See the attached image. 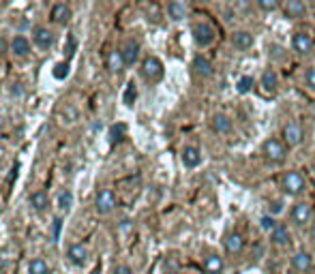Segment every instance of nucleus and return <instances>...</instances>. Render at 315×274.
Masks as SVG:
<instances>
[{
  "label": "nucleus",
  "instance_id": "1",
  "mask_svg": "<svg viewBox=\"0 0 315 274\" xmlns=\"http://www.w3.org/2000/svg\"><path fill=\"white\" fill-rule=\"evenodd\" d=\"M262 154H264V159L272 163V165H281L285 163L287 159V146H285V141L283 139H279V137H268L262 144Z\"/></svg>",
  "mask_w": 315,
  "mask_h": 274
},
{
  "label": "nucleus",
  "instance_id": "2",
  "mask_svg": "<svg viewBox=\"0 0 315 274\" xmlns=\"http://www.w3.org/2000/svg\"><path fill=\"white\" fill-rule=\"evenodd\" d=\"M281 188H283L285 195H292V197L305 193L307 180H305V176H302V172H298V170L285 172L283 178H281Z\"/></svg>",
  "mask_w": 315,
  "mask_h": 274
},
{
  "label": "nucleus",
  "instance_id": "3",
  "mask_svg": "<svg viewBox=\"0 0 315 274\" xmlns=\"http://www.w3.org/2000/svg\"><path fill=\"white\" fill-rule=\"evenodd\" d=\"M281 139L285 141L287 148H296V146H300L302 141H305V129H302V124L296 122V120L287 122L283 127V137Z\"/></svg>",
  "mask_w": 315,
  "mask_h": 274
},
{
  "label": "nucleus",
  "instance_id": "4",
  "mask_svg": "<svg viewBox=\"0 0 315 274\" xmlns=\"http://www.w3.org/2000/svg\"><path fill=\"white\" fill-rule=\"evenodd\" d=\"M311 217H313V210L307 201H298V204H294L292 210H289V221H292V225H296V227H307L311 223Z\"/></svg>",
  "mask_w": 315,
  "mask_h": 274
},
{
  "label": "nucleus",
  "instance_id": "5",
  "mask_svg": "<svg viewBox=\"0 0 315 274\" xmlns=\"http://www.w3.org/2000/svg\"><path fill=\"white\" fill-rule=\"evenodd\" d=\"M193 41H195L200 47H208V45H212V41H214V28L210 26V24H206V22H200V24H195L193 26Z\"/></svg>",
  "mask_w": 315,
  "mask_h": 274
},
{
  "label": "nucleus",
  "instance_id": "6",
  "mask_svg": "<svg viewBox=\"0 0 315 274\" xmlns=\"http://www.w3.org/2000/svg\"><path fill=\"white\" fill-rule=\"evenodd\" d=\"M142 75L148 81H159L163 77V62L156 56H148L146 60L142 62Z\"/></svg>",
  "mask_w": 315,
  "mask_h": 274
},
{
  "label": "nucleus",
  "instance_id": "7",
  "mask_svg": "<svg viewBox=\"0 0 315 274\" xmlns=\"http://www.w3.org/2000/svg\"><path fill=\"white\" fill-rule=\"evenodd\" d=\"M292 50L298 56H309L315 50V41H313L311 34H307V32H294L292 34Z\"/></svg>",
  "mask_w": 315,
  "mask_h": 274
},
{
  "label": "nucleus",
  "instance_id": "8",
  "mask_svg": "<svg viewBox=\"0 0 315 274\" xmlns=\"http://www.w3.org/2000/svg\"><path fill=\"white\" fill-rule=\"evenodd\" d=\"M223 248L227 255H240L245 251V236L240 231H229L225 238H223Z\"/></svg>",
  "mask_w": 315,
  "mask_h": 274
},
{
  "label": "nucleus",
  "instance_id": "9",
  "mask_svg": "<svg viewBox=\"0 0 315 274\" xmlns=\"http://www.w3.org/2000/svg\"><path fill=\"white\" fill-rule=\"evenodd\" d=\"M116 208V195L112 188H101L99 195H96V212L99 214H107Z\"/></svg>",
  "mask_w": 315,
  "mask_h": 274
},
{
  "label": "nucleus",
  "instance_id": "10",
  "mask_svg": "<svg viewBox=\"0 0 315 274\" xmlns=\"http://www.w3.org/2000/svg\"><path fill=\"white\" fill-rule=\"evenodd\" d=\"M292 268L298 272V274H307L313 270V255L307 253V251H298L292 255Z\"/></svg>",
  "mask_w": 315,
  "mask_h": 274
},
{
  "label": "nucleus",
  "instance_id": "11",
  "mask_svg": "<svg viewBox=\"0 0 315 274\" xmlns=\"http://www.w3.org/2000/svg\"><path fill=\"white\" fill-rule=\"evenodd\" d=\"M270 240L279 248L289 246V244H292V234H289V227H287V225H283V223H279L274 227V231L270 234Z\"/></svg>",
  "mask_w": 315,
  "mask_h": 274
},
{
  "label": "nucleus",
  "instance_id": "12",
  "mask_svg": "<svg viewBox=\"0 0 315 274\" xmlns=\"http://www.w3.org/2000/svg\"><path fill=\"white\" fill-rule=\"evenodd\" d=\"M232 43L238 52H249L253 45H255V39H253V34L249 30H236L232 34Z\"/></svg>",
  "mask_w": 315,
  "mask_h": 274
},
{
  "label": "nucleus",
  "instance_id": "13",
  "mask_svg": "<svg viewBox=\"0 0 315 274\" xmlns=\"http://www.w3.org/2000/svg\"><path fill=\"white\" fill-rule=\"evenodd\" d=\"M283 13L289 19H302L307 15V5L302 0H287L283 5Z\"/></svg>",
  "mask_w": 315,
  "mask_h": 274
},
{
  "label": "nucleus",
  "instance_id": "14",
  "mask_svg": "<svg viewBox=\"0 0 315 274\" xmlns=\"http://www.w3.org/2000/svg\"><path fill=\"white\" fill-rule=\"evenodd\" d=\"M210 127H212L214 133H219V135H229V133L234 131L232 120H229L225 114H214L212 120H210Z\"/></svg>",
  "mask_w": 315,
  "mask_h": 274
},
{
  "label": "nucleus",
  "instance_id": "15",
  "mask_svg": "<svg viewBox=\"0 0 315 274\" xmlns=\"http://www.w3.org/2000/svg\"><path fill=\"white\" fill-rule=\"evenodd\" d=\"M260 86L264 92H268V94H274L277 88H279V75L274 73L272 69H266L264 73H262V79H260Z\"/></svg>",
  "mask_w": 315,
  "mask_h": 274
},
{
  "label": "nucleus",
  "instance_id": "16",
  "mask_svg": "<svg viewBox=\"0 0 315 274\" xmlns=\"http://www.w3.org/2000/svg\"><path fill=\"white\" fill-rule=\"evenodd\" d=\"M167 15L172 17L174 22H183L189 15V5L180 3V0H172V3L167 5Z\"/></svg>",
  "mask_w": 315,
  "mask_h": 274
},
{
  "label": "nucleus",
  "instance_id": "17",
  "mask_svg": "<svg viewBox=\"0 0 315 274\" xmlns=\"http://www.w3.org/2000/svg\"><path fill=\"white\" fill-rule=\"evenodd\" d=\"M34 43H37L41 50L52 47L54 45V34H52V30L45 28V26H37V28H34Z\"/></svg>",
  "mask_w": 315,
  "mask_h": 274
},
{
  "label": "nucleus",
  "instance_id": "18",
  "mask_svg": "<svg viewBox=\"0 0 315 274\" xmlns=\"http://www.w3.org/2000/svg\"><path fill=\"white\" fill-rule=\"evenodd\" d=\"M120 52H123L125 65H135V62H137V58H140V43H137L135 39H129Z\"/></svg>",
  "mask_w": 315,
  "mask_h": 274
},
{
  "label": "nucleus",
  "instance_id": "19",
  "mask_svg": "<svg viewBox=\"0 0 315 274\" xmlns=\"http://www.w3.org/2000/svg\"><path fill=\"white\" fill-rule=\"evenodd\" d=\"M67 257H69L71 264L82 266L84 261H86V257H88V248L84 246V244H71L69 251H67Z\"/></svg>",
  "mask_w": 315,
  "mask_h": 274
},
{
  "label": "nucleus",
  "instance_id": "20",
  "mask_svg": "<svg viewBox=\"0 0 315 274\" xmlns=\"http://www.w3.org/2000/svg\"><path fill=\"white\" fill-rule=\"evenodd\" d=\"M204 272L206 274H221L223 272V259L216 253L206 255L204 257Z\"/></svg>",
  "mask_w": 315,
  "mask_h": 274
},
{
  "label": "nucleus",
  "instance_id": "21",
  "mask_svg": "<svg viewBox=\"0 0 315 274\" xmlns=\"http://www.w3.org/2000/svg\"><path fill=\"white\" fill-rule=\"evenodd\" d=\"M193 71H195L200 77H210L214 69H212V62L206 56H195L193 58Z\"/></svg>",
  "mask_w": 315,
  "mask_h": 274
},
{
  "label": "nucleus",
  "instance_id": "22",
  "mask_svg": "<svg viewBox=\"0 0 315 274\" xmlns=\"http://www.w3.org/2000/svg\"><path fill=\"white\" fill-rule=\"evenodd\" d=\"M183 163H185V167H189V170L198 167V165L202 163L200 148H195V146H187V148L183 150Z\"/></svg>",
  "mask_w": 315,
  "mask_h": 274
},
{
  "label": "nucleus",
  "instance_id": "23",
  "mask_svg": "<svg viewBox=\"0 0 315 274\" xmlns=\"http://www.w3.org/2000/svg\"><path fill=\"white\" fill-rule=\"evenodd\" d=\"M30 206L37 212H43V210L50 208V197H47L45 191H34V193L30 195Z\"/></svg>",
  "mask_w": 315,
  "mask_h": 274
},
{
  "label": "nucleus",
  "instance_id": "24",
  "mask_svg": "<svg viewBox=\"0 0 315 274\" xmlns=\"http://www.w3.org/2000/svg\"><path fill=\"white\" fill-rule=\"evenodd\" d=\"M52 19L56 22V24H67L69 19H71V9L67 7V5H54L52 7Z\"/></svg>",
  "mask_w": 315,
  "mask_h": 274
},
{
  "label": "nucleus",
  "instance_id": "25",
  "mask_svg": "<svg viewBox=\"0 0 315 274\" xmlns=\"http://www.w3.org/2000/svg\"><path fill=\"white\" fill-rule=\"evenodd\" d=\"M125 67V58H123V52H110V56H107V69L112 71V73H118V71H123Z\"/></svg>",
  "mask_w": 315,
  "mask_h": 274
},
{
  "label": "nucleus",
  "instance_id": "26",
  "mask_svg": "<svg viewBox=\"0 0 315 274\" xmlns=\"http://www.w3.org/2000/svg\"><path fill=\"white\" fill-rule=\"evenodd\" d=\"M28 274H52V268H50V264H47L45 259L37 257V259H32L28 264Z\"/></svg>",
  "mask_w": 315,
  "mask_h": 274
},
{
  "label": "nucleus",
  "instance_id": "27",
  "mask_svg": "<svg viewBox=\"0 0 315 274\" xmlns=\"http://www.w3.org/2000/svg\"><path fill=\"white\" fill-rule=\"evenodd\" d=\"M11 52H13L15 56H26L30 52V43L26 37H15L13 41H11Z\"/></svg>",
  "mask_w": 315,
  "mask_h": 274
},
{
  "label": "nucleus",
  "instance_id": "28",
  "mask_svg": "<svg viewBox=\"0 0 315 274\" xmlns=\"http://www.w3.org/2000/svg\"><path fill=\"white\" fill-rule=\"evenodd\" d=\"M253 86H255V79H253L251 75H242V77L238 79V84H236V90H238L240 94H249V92L253 90Z\"/></svg>",
  "mask_w": 315,
  "mask_h": 274
},
{
  "label": "nucleus",
  "instance_id": "29",
  "mask_svg": "<svg viewBox=\"0 0 315 274\" xmlns=\"http://www.w3.org/2000/svg\"><path fill=\"white\" fill-rule=\"evenodd\" d=\"M71 206H73V193H71V191L60 193L58 195V208L63 210V212H67V210H71Z\"/></svg>",
  "mask_w": 315,
  "mask_h": 274
},
{
  "label": "nucleus",
  "instance_id": "30",
  "mask_svg": "<svg viewBox=\"0 0 315 274\" xmlns=\"http://www.w3.org/2000/svg\"><path fill=\"white\" fill-rule=\"evenodd\" d=\"M277 225H279V223L274 221V217H270V214H264V217L260 219V227H262L264 231H270V234H272Z\"/></svg>",
  "mask_w": 315,
  "mask_h": 274
},
{
  "label": "nucleus",
  "instance_id": "31",
  "mask_svg": "<svg viewBox=\"0 0 315 274\" xmlns=\"http://www.w3.org/2000/svg\"><path fill=\"white\" fill-rule=\"evenodd\" d=\"M125 133H127V127L120 122V124H114L112 127V131H110V137H112V141H120L125 137Z\"/></svg>",
  "mask_w": 315,
  "mask_h": 274
},
{
  "label": "nucleus",
  "instance_id": "32",
  "mask_svg": "<svg viewBox=\"0 0 315 274\" xmlns=\"http://www.w3.org/2000/svg\"><path fill=\"white\" fill-rule=\"evenodd\" d=\"M258 9L266 11V13H270V11L279 9V0H258Z\"/></svg>",
  "mask_w": 315,
  "mask_h": 274
},
{
  "label": "nucleus",
  "instance_id": "33",
  "mask_svg": "<svg viewBox=\"0 0 315 274\" xmlns=\"http://www.w3.org/2000/svg\"><path fill=\"white\" fill-rule=\"evenodd\" d=\"M69 75V62H58L54 69V77L56 79H65Z\"/></svg>",
  "mask_w": 315,
  "mask_h": 274
},
{
  "label": "nucleus",
  "instance_id": "34",
  "mask_svg": "<svg viewBox=\"0 0 315 274\" xmlns=\"http://www.w3.org/2000/svg\"><path fill=\"white\" fill-rule=\"evenodd\" d=\"M135 97H137V90H135V84H133V81H131V84L127 86V92H125V105H133V101H135Z\"/></svg>",
  "mask_w": 315,
  "mask_h": 274
},
{
  "label": "nucleus",
  "instance_id": "35",
  "mask_svg": "<svg viewBox=\"0 0 315 274\" xmlns=\"http://www.w3.org/2000/svg\"><path fill=\"white\" fill-rule=\"evenodd\" d=\"M305 84H307L311 90H315V67H309V69L305 71Z\"/></svg>",
  "mask_w": 315,
  "mask_h": 274
},
{
  "label": "nucleus",
  "instance_id": "36",
  "mask_svg": "<svg viewBox=\"0 0 315 274\" xmlns=\"http://www.w3.org/2000/svg\"><path fill=\"white\" fill-rule=\"evenodd\" d=\"M283 208H285V204L281 199H274V201H270V217H274V214H281L283 212Z\"/></svg>",
  "mask_w": 315,
  "mask_h": 274
},
{
  "label": "nucleus",
  "instance_id": "37",
  "mask_svg": "<svg viewBox=\"0 0 315 274\" xmlns=\"http://www.w3.org/2000/svg\"><path fill=\"white\" fill-rule=\"evenodd\" d=\"M60 227H63V219H54V242L60 238Z\"/></svg>",
  "mask_w": 315,
  "mask_h": 274
},
{
  "label": "nucleus",
  "instance_id": "38",
  "mask_svg": "<svg viewBox=\"0 0 315 274\" xmlns=\"http://www.w3.org/2000/svg\"><path fill=\"white\" fill-rule=\"evenodd\" d=\"M114 274H133V270L129 266H116L114 268Z\"/></svg>",
  "mask_w": 315,
  "mask_h": 274
},
{
  "label": "nucleus",
  "instance_id": "39",
  "mask_svg": "<svg viewBox=\"0 0 315 274\" xmlns=\"http://www.w3.org/2000/svg\"><path fill=\"white\" fill-rule=\"evenodd\" d=\"M311 240H315V221H313V225H311Z\"/></svg>",
  "mask_w": 315,
  "mask_h": 274
},
{
  "label": "nucleus",
  "instance_id": "40",
  "mask_svg": "<svg viewBox=\"0 0 315 274\" xmlns=\"http://www.w3.org/2000/svg\"><path fill=\"white\" fill-rule=\"evenodd\" d=\"M0 212H3V206H0Z\"/></svg>",
  "mask_w": 315,
  "mask_h": 274
}]
</instances>
